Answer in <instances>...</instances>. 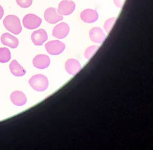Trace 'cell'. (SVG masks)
Returning <instances> with one entry per match:
<instances>
[{
	"label": "cell",
	"mask_w": 153,
	"mask_h": 150,
	"mask_svg": "<svg viewBox=\"0 0 153 150\" xmlns=\"http://www.w3.org/2000/svg\"><path fill=\"white\" fill-rule=\"evenodd\" d=\"M5 28L14 34H20L22 31L21 22L19 18L13 14L8 15L3 20Z\"/></svg>",
	"instance_id": "6da1fadb"
},
{
	"label": "cell",
	"mask_w": 153,
	"mask_h": 150,
	"mask_svg": "<svg viewBox=\"0 0 153 150\" xmlns=\"http://www.w3.org/2000/svg\"><path fill=\"white\" fill-rule=\"evenodd\" d=\"M29 83L33 89L37 92H44L48 87V80L45 75H33L29 81Z\"/></svg>",
	"instance_id": "7a4b0ae2"
},
{
	"label": "cell",
	"mask_w": 153,
	"mask_h": 150,
	"mask_svg": "<svg viewBox=\"0 0 153 150\" xmlns=\"http://www.w3.org/2000/svg\"><path fill=\"white\" fill-rule=\"evenodd\" d=\"M42 22V19L34 14H28L25 15L22 20L24 27L29 29H34L39 27Z\"/></svg>",
	"instance_id": "3957f363"
},
{
	"label": "cell",
	"mask_w": 153,
	"mask_h": 150,
	"mask_svg": "<svg viewBox=\"0 0 153 150\" xmlns=\"http://www.w3.org/2000/svg\"><path fill=\"white\" fill-rule=\"evenodd\" d=\"M65 46L62 41L52 40L47 43L45 48L49 54L57 55L62 54L65 50Z\"/></svg>",
	"instance_id": "277c9868"
},
{
	"label": "cell",
	"mask_w": 153,
	"mask_h": 150,
	"mask_svg": "<svg viewBox=\"0 0 153 150\" xmlns=\"http://www.w3.org/2000/svg\"><path fill=\"white\" fill-rule=\"evenodd\" d=\"M75 8V3L72 0H63L60 2L57 11L62 16H68L74 12Z\"/></svg>",
	"instance_id": "5b68a950"
},
{
	"label": "cell",
	"mask_w": 153,
	"mask_h": 150,
	"mask_svg": "<svg viewBox=\"0 0 153 150\" xmlns=\"http://www.w3.org/2000/svg\"><path fill=\"white\" fill-rule=\"evenodd\" d=\"M44 18L47 22L51 24H55L63 19V16L59 14L54 8H49L45 11Z\"/></svg>",
	"instance_id": "8992f818"
},
{
	"label": "cell",
	"mask_w": 153,
	"mask_h": 150,
	"mask_svg": "<svg viewBox=\"0 0 153 150\" xmlns=\"http://www.w3.org/2000/svg\"><path fill=\"white\" fill-rule=\"evenodd\" d=\"M70 27L65 22H61L56 26L53 30V36L59 39H64L70 32Z\"/></svg>",
	"instance_id": "52a82bcc"
},
{
	"label": "cell",
	"mask_w": 153,
	"mask_h": 150,
	"mask_svg": "<svg viewBox=\"0 0 153 150\" xmlns=\"http://www.w3.org/2000/svg\"><path fill=\"white\" fill-rule=\"evenodd\" d=\"M48 34L47 32L43 29H40L33 32L31 36L32 41L36 46H42L48 39Z\"/></svg>",
	"instance_id": "ba28073f"
},
{
	"label": "cell",
	"mask_w": 153,
	"mask_h": 150,
	"mask_svg": "<svg viewBox=\"0 0 153 150\" xmlns=\"http://www.w3.org/2000/svg\"><path fill=\"white\" fill-rule=\"evenodd\" d=\"M81 19L86 23H93L97 21L99 18V14L95 10L87 9L83 10L80 14Z\"/></svg>",
	"instance_id": "9c48e42d"
},
{
	"label": "cell",
	"mask_w": 153,
	"mask_h": 150,
	"mask_svg": "<svg viewBox=\"0 0 153 150\" xmlns=\"http://www.w3.org/2000/svg\"><path fill=\"white\" fill-rule=\"evenodd\" d=\"M51 61L48 56L46 55H37L33 60V66L39 69H45L49 66Z\"/></svg>",
	"instance_id": "30bf717a"
},
{
	"label": "cell",
	"mask_w": 153,
	"mask_h": 150,
	"mask_svg": "<svg viewBox=\"0 0 153 150\" xmlns=\"http://www.w3.org/2000/svg\"><path fill=\"white\" fill-rule=\"evenodd\" d=\"M89 35L91 41L97 44L103 43L105 39V34L100 28H92L90 31Z\"/></svg>",
	"instance_id": "8fae6325"
},
{
	"label": "cell",
	"mask_w": 153,
	"mask_h": 150,
	"mask_svg": "<svg viewBox=\"0 0 153 150\" xmlns=\"http://www.w3.org/2000/svg\"><path fill=\"white\" fill-rule=\"evenodd\" d=\"M65 68L67 72L71 75H75L81 70V64L75 59H69L65 64Z\"/></svg>",
	"instance_id": "7c38bea8"
},
{
	"label": "cell",
	"mask_w": 153,
	"mask_h": 150,
	"mask_svg": "<svg viewBox=\"0 0 153 150\" xmlns=\"http://www.w3.org/2000/svg\"><path fill=\"white\" fill-rule=\"evenodd\" d=\"M1 41L2 44L12 48H17L19 44L18 39L9 33H5L2 34Z\"/></svg>",
	"instance_id": "4fadbf2b"
},
{
	"label": "cell",
	"mask_w": 153,
	"mask_h": 150,
	"mask_svg": "<svg viewBox=\"0 0 153 150\" xmlns=\"http://www.w3.org/2000/svg\"><path fill=\"white\" fill-rule=\"evenodd\" d=\"M10 100L14 105L19 106L24 105L27 102V97L21 91H15L12 92L10 95Z\"/></svg>",
	"instance_id": "5bb4252c"
},
{
	"label": "cell",
	"mask_w": 153,
	"mask_h": 150,
	"mask_svg": "<svg viewBox=\"0 0 153 150\" xmlns=\"http://www.w3.org/2000/svg\"><path fill=\"white\" fill-rule=\"evenodd\" d=\"M9 68L12 74L16 76H22L26 74L25 68H23L16 60H13L10 63Z\"/></svg>",
	"instance_id": "9a60e30c"
},
{
	"label": "cell",
	"mask_w": 153,
	"mask_h": 150,
	"mask_svg": "<svg viewBox=\"0 0 153 150\" xmlns=\"http://www.w3.org/2000/svg\"><path fill=\"white\" fill-rule=\"evenodd\" d=\"M11 58V54L9 50L5 47L0 48V63H7Z\"/></svg>",
	"instance_id": "2e32d148"
},
{
	"label": "cell",
	"mask_w": 153,
	"mask_h": 150,
	"mask_svg": "<svg viewBox=\"0 0 153 150\" xmlns=\"http://www.w3.org/2000/svg\"><path fill=\"white\" fill-rule=\"evenodd\" d=\"M99 49L97 46H92L85 50L84 56L87 59H90L97 52Z\"/></svg>",
	"instance_id": "e0dca14e"
},
{
	"label": "cell",
	"mask_w": 153,
	"mask_h": 150,
	"mask_svg": "<svg viewBox=\"0 0 153 150\" xmlns=\"http://www.w3.org/2000/svg\"><path fill=\"white\" fill-rule=\"evenodd\" d=\"M116 20H117V18L112 17L108 19L107 20L105 21L104 24V28L107 33H110L114 25L115 24Z\"/></svg>",
	"instance_id": "ac0fdd59"
},
{
	"label": "cell",
	"mask_w": 153,
	"mask_h": 150,
	"mask_svg": "<svg viewBox=\"0 0 153 150\" xmlns=\"http://www.w3.org/2000/svg\"><path fill=\"white\" fill-rule=\"evenodd\" d=\"M17 4L22 8H27L32 4L33 0H16Z\"/></svg>",
	"instance_id": "d6986e66"
},
{
	"label": "cell",
	"mask_w": 153,
	"mask_h": 150,
	"mask_svg": "<svg viewBox=\"0 0 153 150\" xmlns=\"http://www.w3.org/2000/svg\"><path fill=\"white\" fill-rule=\"evenodd\" d=\"M115 5L119 8H122L126 0H114Z\"/></svg>",
	"instance_id": "ffe728a7"
},
{
	"label": "cell",
	"mask_w": 153,
	"mask_h": 150,
	"mask_svg": "<svg viewBox=\"0 0 153 150\" xmlns=\"http://www.w3.org/2000/svg\"><path fill=\"white\" fill-rule=\"evenodd\" d=\"M4 9H3V8L2 7L1 5H0V20L2 18V17L4 16Z\"/></svg>",
	"instance_id": "44dd1931"
}]
</instances>
